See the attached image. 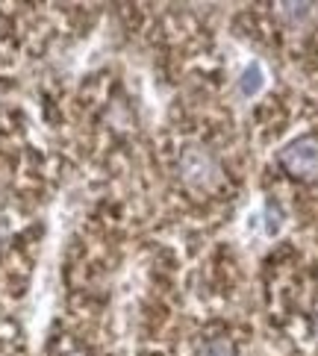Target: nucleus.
I'll return each mask as SVG.
<instances>
[{"label":"nucleus","mask_w":318,"mask_h":356,"mask_svg":"<svg viewBox=\"0 0 318 356\" xmlns=\"http://www.w3.org/2000/svg\"><path fill=\"white\" fill-rule=\"evenodd\" d=\"M177 171H180V180L189 188H195V192H209V188H215L221 180L218 159L200 145L183 147L180 159H177Z\"/></svg>","instance_id":"f257e3e1"},{"label":"nucleus","mask_w":318,"mask_h":356,"mask_svg":"<svg viewBox=\"0 0 318 356\" xmlns=\"http://www.w3.org/2000/svg\"><path fill=\"white\" fill-rule=\"evenodd\" d=\"M280 165L301 180H315L318 177V138L301 136L295 142H289L280 150Z\"/></svg>","instance_id":"f03ea898"},{"label":"nucleus","mask_w":318,"mask_h":356,"mask_svg":"<svg viewBox=\"0 0 318 356\" xmlns=\"http://www.w3.org/2000/svg\"><path fill=\"white\" fill-rule=\"evenodd\" d=\"M265 83H269V77H265V68L260 65V62H251V65L241 71V77H239V95L245 100H253L265 88Z\"/></svg>","instance_id":"7ed1b4c3"},{"label":"nucleus","mask_w":318,"mask_h":356,"mask_svg":"<svg viewBox=\"0 0 318 356\" xmlns=\"http://www.w3.org/2000/svg\"><path fill=\"white\" fill-rule=\"evenodd\" d=\"M310 12H312L310 3H280L277 15L283 18L286 24H292V27H298V24H303V21L310 18Z\"/></svg>","instance_id":"20e7f679"},{"label":"nucleus","mask_w":318,"mask_h":356,"mask_svg":"<svg viewBox=\"0 0 318 356\" xmlns=\"http://www.w3.org/2000/svg\"><path fill=\"white\" fill-rule=\"evenodd\" d=\"M198 356H236V350H233L230 341L215 339V341H207V345L198 350Z\"/></svg>","instance_id":"39448f33"},{"label":"nucleus","mask_w":318,"mask_h":356,"mask_svg":"<svg viewBox=\"0 0 318 356\" xmlns=\"http://www.w3.org/2000/svg\"><path fill=\"white\" fill-rule=\"evenodd\" d=\"M280 230H283V215H280L277 207H265V236H277Z\"/></svg>","instance_id":"423d86ee"}]
</instances>
